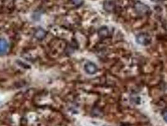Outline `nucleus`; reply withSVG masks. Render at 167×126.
<instances>
[{
	"mask_svg": "<svg viewBox=\"0 0 167 126\" xmlns=\"http://www.w3.org/2000/svg\"><path fill=\"white\" fill-rule=\"evenodd\" d=\"M136 42L141 46H148L152 42L150 35L147 33H140L136 36Z\"/></svg>",
	"mask_w": 167,
	"mask_h": 126,
	"instance_id": "f257e3e1",
	"label": "nucleus"
},
{
	"mask_svg": "<svg viewBox=\"0 0 167 126\" xmlns=\"http://www.w3.org/2000/svg\"><path fill=\"white\" fill-rule=\"evenodd\" d=\"M134 9L137 13L139 15H146L150 11L149 7L142 3H137L134 5Z\"/></svg>",
	"mask_w": 167,
	"mask_h": 126,
	"instance_id": "f03ea898",
	"label": "nucleus"
},
{
	"mask_svg": "<svg viewBox=\"0 0 167 126\" xmlns=\"http://www.w3.org/2000/svg\"><path fill=\"white\" fill-rule=\"evenodd\" d=\"M86 72L89 74H94L98 72V67L94 63L89 62L86 63L84 66Z\"/></svg>",
	"mask_w": 167,
	"mask_h": 126,
	"instance_id": "7ed1b4c3",
	"label": "nucleus"
},
{
	"mask_svg": "<svg viewBox=\"0 0 167 126\" xmlns=\"http://www.w3.org/2000/svg\"><path fill=\"white\" fill-rule=\"evenodd\" d=\"M8 49V44L4 38H0V55L6 53Z\"/></svg>",
	"mask_w": 167,
	"mask_h": 126,
	"instance_id": "20e7f679",
	"label": "nucleus"
},
{
	"mask_svg": "<svg viewBox=\"0 0 167 126\" xmlns=\"http://www.w3.org/2000/svg\"><path fill=\"white\" fill-rule=\"evenodd\" d=\"M109 30L106 27H103L98 30V35L101 38H106L109 35Z\"/></svg>",
	"mask_w": 167,
	"mask_h": 126,
	"instance_id": "39448f33",
	"label": "nucleus"
},
{
	"mask_svg": "<svg viewBox=\"0 0 167 126\" xmlns=\"http://www.w3.org/2000/svg\"><path fill=\"white\" fill-rule=\"evenodd\" d=\"M34 35H35V37L37 39L42 40V39H43L45 37V35H46V32L43 29L39 28V29H38L35 31Z\"/></svg>",
	"mask_w": 167,
	"mask_h": 126,
	"instance_id": "423d86ee",
	"label": "nucleus"
},
{
	"mask_svg": "<svg viewBox=\"0 0 167 126\" xmlns=\"http://www.w3.org/2000/svg\"><path fill=\"white\" fill-rule=\"evenodd\" d=\"M73 2L76 5V6H79L81 5L82 2H83V0H73Z\"/></svg>",
	"mask_w": 167,
	"mask_h": 126,
	"instance_id": "0eeeda50",
	"label": "nucleus"
},
{
	"mask_svg": "<svg viewBox=\"0 0 167 126\" xmlns=\"http://www.w3.org/2000/svg\"><path fill=\"white\" fill-rule=\"evenodd\" d=\"M163 119L165 120V121L167 123V110L165 111L163 113Z\"/></svg>",
	"mask_w": 167,
	"mask_h": 126,
	"instance_id": "6e6552de",
	"label": "nucleus"
},
{
	"mask_svg": "<svg viewBox=\"0 0 167 126\" xmlns=\"http://www.w3.org/2000/svg\"><path fill=\"white\" fill-rule=\"evenodd\" d=\"M152 1H153V2H159V1H160V0H152Z\"/></svg>",
	"mask_w": 167,
	"mask_h": 126,
	"instance_id": "1a4fd4ad",
	"label": "nucleus"
}]
</instances>
